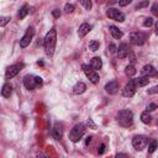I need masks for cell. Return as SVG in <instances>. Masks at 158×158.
<instances>
[{
  "label": "cell",
  "instance_id": "obj_1",
  "mask_svg": "<svg viewBox=\"0 0 158 158\" xmlns=\"http://www.w3.org/2000/svg\"><path fill=\"white\" fill-rule=\"evenodd\" d=\"M56 43H57V30L53 27L51 28L46 36H44V41H43V44H44V51H46V54L48 57H52L53 53H54V49H56Z\"/></svg>",
  "mask_w": 158,
  "mask_h": 158
},
{
  "label": "cell",
  "instance_id": "obj_2",
  "mask_svg": "<svg viewBox=\"0 0 158 158\" xmlns=\"http://www.w3.org/2000/svg\"><path fill=\"white\" fill-rule=\"evenodd\" d=\"M117 122L122 127H130L133 123V114L131 110H120L117 114Z\"/></svg>",
  "mask_w": 158,
  "mask_h": 158
},
{
  "label": "cell",
  "instance_id": "obj_3",
  "mask_svg": "<svg viewBox=\"0 0 158 158\" xmlns=\"http://www.w3.org/2000/svg\"><path fill=\"white\" fill-rule=\"evenodd\" d=\"M42 83L43 81H42L41 77H36V75H31V74H27L23 77V85L28 90H35L36 88L41 86Z\"/></svg>",
  "mask_w": 158,
  "mask_h": 158
},
{
  "label": "cell",
  "instance_id": "obj_4",
  "mask_svg": "<svg viewBox=\"0 0 158 158\" xmlns=\"http://www.w3.org/2000/svg\"><path fill=\"white\" fill-rule=\"evenodd\" d=\"M84 133H85V126L83 123H78L69 132V138H70L72 142H78L79 139H81Z\"/></svg>",
  "mask_w": 158,
  "mask_h": 158
},
{
  "label": "cell",
  "instance_id": "obj_5",
  "mask_svg": "<svg viewBox=\"0 0 158 158\" xmlns=\"http://www.w3.org/2000/svg\"><path fill=\"white\" fill-rule=\"evenodd\" d=\"M81 69H83V72L85 73V75L89 78V80H90L93 84H98V83H99V80H100L99 74H98L90 65H88V64H83V65H81Z\"/></svg>",
  "mask_w": 158,
  "mask_h": 158
},
{
  "label": "cell",
  "instance_id": "obj_6",
  "mask_svg": "<svg viewBox=\"0 0 158 158\" xmlns=\"http://www.w3.org/2000/svg\"><path fill=\"white\" fill-rule=\"evenodd\" d=\"M148 144V138L146 136H142V135H138V136H135L133 139H132V146L136 151H142L146 148V146Z\"/></svg>",
  "mask_w": 158,
  "mask_h": 158
},
{
  "label": "cell",
  "instance_id": "obj_7",
  "mask_svg": "<svg viewBox=\"0 0 158 158\" xmlns=\"http://www.w3.org/2000/svg\"><path fill=\"white\" fill-rule=\"evenodd\" d=\"M136 88H137L136 79H130L128 83L122 89V96H125V98H132L135 95V93H136Z\"/></svg>",
  "mask_w": 158,
  "mask_h": 158
},
{
  "label": "cell",
  "instance_id": "obj_8",
  "mask_svg": "<svg viewBox=\"0 0 158 158\" xmlns=\"http://www.w3.org/2000/svg\"><path fill=\"white\" fill-rule=\"evenodd\" d=\"M33 35H35L33 27H28L27 31H26V33H25V35L21 37V40H20V47H21V48L27 47V46L31 43V41H32V38H33Z\"/></svg>",
  "mask_w": 158,
  "mask_h": 158
},
{
  "label": "cell",
  "instance_id": "obj_9",
  "mask_svg": "<svg viewBox=\"0 0 158 158\" xmlns=\"http://www.w3.org/2000/svg\"><path fill=\"white\" fill-rule=\"evenodd\" d=\"M147 38V35L143 33V32H132L130 35V42L132 44H136V46H141L144 43Z\"/></svg>",
  "mask_w": 158,
  "mask_h": 158
},
{
  "label": "cell",
  "instance_id": "obj_10",
  "mask_svg": "<svg viewBox=\"0 0 158 158\" xmlns=\"http://www.w3.org/2000/svg\"><path fill=\"white\" fill-rule=\"evenodd\" d=\"M106 15L111 20H115V21H118V22H123L125 21V15L121 11H118L117 9H115V7H110L106 11Z\"/></svg>",
  "mask_w": 158,
  "mask_h": 158
},
{
  "label": "cell",
  "instance_id": "obj_11",
  "mask_svg": "<svg viewBox=\"0 0 158 158\" xmlns=\"http://www.w3.org/2000/svg\"><path fill=\"white\" fill-rule=\"evenodd\" d=\"M23 64H12L10 67H7L6 72H5V79H12L14 77H16L19 74V72L22 69Z\"/></svg>",
  "mask_w": 158,
  "mask_h": 158
},
{
  "label": "cell",
  "instance_id": "obj_12",
  "mask_svg": "<svg viewBox=\"0 0 158 158\" xmlns=\"http://www.w3.org/2000/svg\"><path fill=\"white\" fill-rule=\"evenodd\" d=\"M130 52H131V48L126 43L120 44L118 48H117V56H118V58H126L130 54Z\"/></svg>",
  "mask_w": 158,
  "mask_h": 158
},
{
  "label": "cell",
  "instance_id": "obj_13",
  "mask_svg": "<svg viewBox=\"0 0 158 158\" xmlns=\"http://www.w3.org/2000/svg\"><path fill=\"white\" fill-rule=\"evenodd\" d=\"M105 90H106V93H109V94H111V95L116 94L117 90H118V83H117L116 80H111V81L106 83Z\"/></svg>",
  "mask_w": 158,
  "mask_h": 158
},
{
  "label": "cell",
  "instance_id": "obj_14",
  "mask_svg": "<svg viewBox=\"0 0 158 158\" xmlns=\"http://www.w3.org/2000/svg\"><path fill=\"white\" fill-rule=\"evenodd\" d=\"M52 135L56 139H60L63 137V126L60 123H54L53 128H52Z\"/></svg>",
  "mask_w": 158,
  "mask_h": 158
},
{
  "label": "cell",
  "instance_id": "obj_15",
  "mask_svg": "<svg viewBox=\"0 0 158 158\" xmlns=\"http://www.w3.org/2000/svg\"><path fill=\"white\" fill-rule=\"evenodd\" d=\"M141 74H142V77H151V75L157 74V72H156V69H154L153 65L147 64V65H144V67L141 69Z\"/></svg>",
  "mask_w": 158,
  "mask_h": 158
},
{
  "label": "cell",
  "instance_id": "obj_16",
  "mask_svg": "<svg viewBox=\"0 0 158 158\" xmlns=\"http://www.w3.org/2000/svg\"><path fill=\"white\" fill-rule=\"evenodd\" d=\"M90 30H91V25L84 22V23H81V25L79 26V28H78V36H79L80 38H83L86 33L90 32Z\"/></svg>",
  "mask_w": 158,
  "mask_h": 158
},
{
  "label": "cell",
  "instance_id": "obj_17",
  "mask_svg": "<svg viewBox=\"0 0 158 158\" xmlns=\"http://www.w3.org/2000/svg\"><path fill=\"white\" fill-rule=\"evenodd\" d=\"M90 67H91L94 70L101 69V67H102V60H101V58H100V57H94V58H91V60H90Z\"/></svg>",
  "mask_w": 158,
  "mask_h": 158
},
{
  "label": "cell",
  "instance_id": "obj_18",
  "mask_svg": "<svg viewBox=\"0 0 158 158\" xmlns=\"http://www.w3.org/2000/svg\"><path fill=\"white\" fill-rule=\"evenodd\" d=\"M11 94H12V85L10 83H5L1 89V95L4 98H10Z\"/></svg>",
  "mask_w": 158,
  "mask_h": 158
},
{
  "label": "cell",
  "instance_id": "obj_19",
  "mask_svg": "<svg viewBox=\"0 0 158 158\" xmlns=\"http://www.w3.org/2000/svg\"><path fill=\"white\" fill-rule=\"evenodd\" d=\"M109 30H110L111 36H112L114 38H116V40H120V38L123 36L122 31H121V30H118V28H117L116 26H114V25H111V26L109 27Z\"/></svg>",
  "mask_w": 158,
  "mask_h": 158
},
{
  "label": "cell",
  "instance_id": "obj_20",
  "mask_svg": "<svg viewBox=\"0 0 158 158\" xmlns=\"http://www.w3.org/2000/svg\"><path fill=\"white\" fill-rule=\"evenodd\" d=\"M85 89H86V85H85L83 81H79V83H77V84L73 86V93H74L75 95H79V94H83V93L85 91Z\"/></svg>",
  "mask_w": 158,
  "mask_h": 158
},
{
  "label": "cell",
  "instance_id": "obj_21",
  "mask_svg": "<svg viewBox=\"0 0 158 158\" xmlns=\"http://www.w3.org/2000/svg\"><path fill=\"white\" fill-rule=\"evenodd\" d=\"M136 68H135V65L133 64H128V65H126V68H125V73H126V75L127 77H133L135 74H136Z\"/></svg>",
  "mask_w": 158,
  "mask_h": 158
},
{
  "label": "cell",
  "instance_id": "obj_22",
  "mask_svg": "<svg viewBox=\"0 0 158 158\" xmlns=\"http://www.w3.org/2000/svg\"><path fill=\"white\" fill-rule=\"evenodd\" d=\"M28 14V6L27 5H23L20 10H19V14H17V16H19V19L20 20H22V19H25L26 17V15Z\"/></svg>",
  "mask_w": 158,
  "mask_h": 158
},
{
  "label": "cell",
  "instance_id": "obj_23",
  "mask_svg": "<svg viewBox=\"0 0 158 158\" xmlns=\"http://www.w3.org/2000/svg\"><path fill=\"white\" fill-rule=\"evenodd\" d=\"M157 148H158V141L154 139V138L151 139V141H149V144H148V152H149V153H153Z\"/></svg>",
  "mask_w": 158,
  "mask_h": 158
},
{
  "label": "cell",
  "instance_id": "obj_24",
  "mask_svg": "<svg viewBox=\"0 0 158 158\" xmlns=\"http://www.w3.org/2000/svg\"><path fill=\"white\" fill-rule=\"evenodd\" d=\"M148 77H139V78H137L136 79V84L138 85V86H144V85H147L148 84Z\"/></svg>",
  "mask_w": 158,
  "mask_h": 158
},
{
  "label": "cell",
  "instance_id": "obj_25",
  "mask_svg": "<svg viewBox=\"0 0 158 158\" xmlns=\"http://www.w3.org/2000/svg\"><path fill=\"white\" fill-rule=\"evenodd\" d=\"M151 115L148 114V111H144V112H142L141 114V120H142V122L143 123H149L151 122Z\"/></svg>",
  "mask_w": 158,
  "mask_h": 158
},
{
  "label": "cell",
  "instance_id": "obj_26",
  "mask_svg": "<svg viewBox=\"0 0 158 158\" xmlns=\"http://www.w3.org/2000/svg\"><path fill=\"white\" fill-rule=\"evenodd\" d=\"M99 46H100V44H99V42H98V41H94V40H93V41H90V42H89V49H90V51H93V52L98 51V49H99Z\"/></svg>",
  "mask_w": 158,
  "mask_h": 158
},
{
  "label": "cell",
  "instance_id": "obj_27",
  "mask_svg": "<svg viewBox=\"0 0 158 158\" xmlns=\"http://www.w3.org/2000/svg\"><path fill=\"white\" fill-rule=\"evenodd\" d=\"M74 5L73 4H65V6H64V11L67 12V14H70V12H73L74 11Z\"/></svg>",
  "mask_w": 158,
  "mask_h": 158
},
{
  "label": "cell",
  "instance_id": "obj_28",
  "mask_svg": "<svg viewBox=\"0 0 158 158\" xmlns=\"http://www.w3.org/2000/svg\"><path fill=\"white\" fill-rule=\"evenodd\" d=\"M80 4H81L86 10H90V9H91V1H89V0H81Z\"/></svg>",
  "mask_w": 158,
  "mask_h": 158
},
{
  "label": "cell",
  "instance_id": "obj_29",
  "mask_svg": "<svg viewBox=\"0 0 158 158\" xmlns=\"http://www.w3.org/2000/svg\"><path fill=\"white\" fill-rule=\"evenodd\" d=\"M9 21H10V17H9V16H2V17L0 19V27H4Z\"/></svg>",
  "mask_w": 158,
  "mask_h": 158
},
{
  "label": "cell",
  "instance_id": "obj_30",
  "mask_svg": "<svg viewBox=\"0 0 158 158\" xmlns=\"http://www.w3.org/2000/svg\"><path fill=\"white\" fill-rule=\"evenodd\" d=\"M152 25H153V19H152V17L144 19V21H143V26H144V27H149V26H152Z\"/></svg>",
  "mask_w": 158,
  "mask_h": 158
},
{
  "label": "cell",
  "instance_id": "obj_31",
  "mask_svg": "<svg viewBox=\"0 0 158 158\" xmlns=\"http://www.w3.org/2000/svg\"><path fill=\"white\" fill-rule=\"evenodd\" d=\"M158 107V102H151L147 105V111H152V110H156Z\"/></svg>",
  "mask_w": 158,
  "mask_h": 158
},
{
  "label": "cell",
  "instance_id": "obj_32",
  "mask_svg": "<svg viewBox=\"0 0 158 158\" xmlns=\"http://www.w3.org/2000/svg\"><path fill=\"white\" fill-rule=\"evenodd\" d=\"M151 11H152V14H153L154 16H158V4H153Z\"/></svg>",
  "mask_w": 158,
  "mask_h": 158
},
{
  "label": "cell",
  "instance_id": "obj_33",
  "mask_svg": "<svg viewBox=\"0 0 158 158\" xmlns=\"http://www.w3.org/2000/svg\"><path fill=\"white\" fill-rule=\"evenodd\" d=\"M147 93H148V94H158V85H156V86H153V88L148 89V90H147Z\"/></svg>",
  "mask_w": 158,
  "mask_h": 158
},
{
  "label": "cell",
  "instance_id": "obj_34",
  "mask_svg": "<svg viewBox=\"0 0 158 158\" xmlns=\"http://www.w3.org/2000/svg\"><path fill=\"white\" fill-rule=\"evenodd\" d=\"M86 125H88V126H90L93 130H95V128H96V125L93 122V120H91V118H88V120H86Z\"/></svg>",
  "mask_w": 158,
  "mask_h": 158
},
{
  "label": "cell",
  "instance_id": "obj_35",
  "mask_svg": "<svg viewBox=\"0 0 158 158\" xmlns=\"http://www.w3.org/2000/svg\"><path fill=\"white\" fill-rule=\"evenodd\" d=\"M148 4H149V2H148V1L146 0V1H142V2H138L136 7H137V9H141V7H144V6H148Z\"/></svg>",
  "mask_w": 158,
  "mask_h": 158
},
{
  "label": "cell",
  "instance_id": "obj_36",
  "mask_svg": "<svg viewBox=\"0 0 158 158\" xmlns=\"http://www.w3.org/2000/svg\"><path fill=\"white\" fill-rule=\"evenodd\" d=\"M128 4H131V0H121V1H118V5L120 6H126Z\"/></svg>",
  "mask_w": 158,
  "mask_h": 158
},
{
  "label": "cell",
  "instance_id": "obj_37",
  "mask_svg": "<svg viewBox=\"0 0 158 158\" xmlns=\"http://www.w3.org/2000/svg\"><path fill=\"white\" fill-rule=\"evenodd\" d=\"M104 151H105V144H104V143H101V144H100V147H99V149H98V153H99V154H102V153H104Z\"/></svg>",
  "mask_w": 158,
  "mask_h": 158
},
{
  "label": "cell",
  "instance_id": "obj_38",
  "mask_svg": "<svg viewBox=\"0 0 158 158\" xmlns=\"http://www.w3.org/2000/svg\"><path fill=\"white\" fill-rule=\"evenodd\" d=\"M109 48H110V52H111V53L117 52V48H116V46H115V44H110V47H109Z\"/></svg>",
  "mask_w": 158,
  "mask_h": 158
},
{
  "label": "cell",
  "instance_id": "obj_39",
  "mask_svg": "<svg viewBox=\"0 0 158 158\" xmlns=\"http://www.w3.org/2000/svg\"><path fill=\"white\" fill-rule=\"evenodd\" d=\"M52 14H53L54 17H59V16H60V11H59V10H53Z\"/></svg>",
  "mask_w": 158,
  "mask_h": 158
},
{
  "label": "cell",
  "instance_id": "obj_40",
  "mask_svg": "<svg viewBox=\"0 0 158 158\" xmlns=\"http://www.w3.org/2000/svg\"><path fill=\"white\" fill-rule=\"evenodd\" d=\"M115 158H127V156H126L125 153H117V154L115 156Z\"/></svg>",
  "mask_w": 158,
  "mask_h": 158
},
{
  "label": "cell",
  "instance_id": "obj_41",
  "mask_svg": "<svg viewBox=\"0 0 158 158\" xmlns=\"http://www.w3.org/2000/svg\"><path fill=\"white\" fill-rule=\"evenodd\" d=\"M154 32H156V35H158V21L154 23Z\"/></svg>",
  "mask_w": 158,
  "mask_h": 158
},
{
  "label": "cell",
  "instance_id": "obj_42",
  "mask_svg": "<svg viewBox=\"0 0 158 158\" xmlns=\"http://www.w3.org/2000/svg\"><path fill=\"white\" fill-rule=\"evenodd\" d=\"M90 141H91V136H89V137L86 138V141H85V144H88V143H89Z\"/></svg>",
  "mask_w": 158,
  "mask_h": 158
},
{
  "label": "cell",
  "instance_id": "obj_43",
  "mask_svg": "<svg viewBox=\"0 0 158 158\" xmlns=\"http://www.w3.org/2000/svg\"><path fill=\"white\" fill-rule=\"evenodd\" d=\"M40 158H51V157H48L46 154H40Z\"/></svg>",
  "mask_w": 158,
  "mask_h": 158
}]
</instances>
